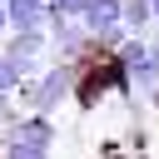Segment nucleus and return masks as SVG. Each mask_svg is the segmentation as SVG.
Wrapping results in <instances>:
<instances>
[{"label":"nucleus","instance_id":"1","mask_svg":"<svg viewBox=\"0 0 159 159\" xmlns=\"http://www.w3.org/2000/svg\"><path fill=\"white\" fill-rule=\"evenodd\" d=\"M75 80H80V70H75L70 60H55V65H45L35 80H25V84H20V99H25V109L55 114L65 99H75Z\"/></svg>","mask_w":159,"mask_h":159},{"label":"nucleus","instance_id":"2","mask_svg":"<svg viewBox=\"0 0 159 159\" xmlns=\"http://www.w3.org/2000/svg\"><path fill=\"white\" fill-rule=\"evenodd\" d=\"M5 154H15V159H35V154H50L55 149V119L50 114H40V109H25L20 114V124L5 134V144H0Z\"/></svg>","mask_w":159,"mask_h":159},{"label":"nucleus","instance_id":"3","mask_svg":"<svg viewBox=\"0 0 159 159\" xmlns=\"http://www.w3.org/2000/svg\"><path fill=\"white\" fill-rule=\"evenodd\" d=\"M80 20H84V30L94 35L99 50H119V45L134 35V30L124 25V0H89Z\"/></svg>","mask_w":159,"mask_h":159},{"label":"nucleus","instance_id":"4","mask_svg":"<svg viewBox=\"0 0 159 159\" xmlns=\"http://www.w3.org/2000/svg\"><path fill=\"white\" fill-rule=\"evenodd\" d=\"M10 30H50V0H5Z\"/></svg>","mask_w":159,"mask_h":159},{"label":"nucleus","instance_id":"5","mask_svg":"<svg viewBox=\"0 0 159 159\" xmlns=\"http://www.w3.org/2000/svg\"><path fill=\"white\" fill-rule=\"evenodd\" d=\"M20 84H25V70H20V60L0 45V94H20Z\"/></svg>","mask_w":159,"mask_h":159},{"label":"nucleus","instance_id":"6","mask_svg":"<svg viewBox=\"0 0 159 159\" xmlns=\"http://www.w3.org/2000/svg\"><path fill=\"white\" fill-rule=\"evenodd\" d=\"M124 25L149 35V30H154V5H149V0H124Z\"/></svg>","mask_w":159,"mask_h":159},{"label":"nucleus","instance_id":"7","mask_svg":"<svg viewBox=\"0 0 159 159\" xmlns=\"http://www.w3.org/2000/svg\"><path fill=\"white\" fill-rule=\"evenodd\" d=\"M20 124V104H15V94H0V144H5V134Z\"/></svg>","mask_w":159,"mask_h":159},{"label":"nucleus","instance_id":"8","mask_svg":"<svg viewBox=\"0 0 159 159\" xmlns=\"http://www.w3.org/2000/svg\"><path fill=\"white\" fill-rule=\"evenodd\" d=\"M50 5H55L60 15H84V5H89V0H50Z\"/></svg>","mask_w":159,"mask_h":159},{"label":"nucleus","instance_id":"9","mask_svg":"<svg viewBox=\"0 0 159 159\" xmlns=\"http://www.w3.org/2000/svg\"><path fill=\"white\" fill-rule=\"evenodd\" d=\"M0 35H10V10H5V0H0Z\"/></svg>","mask_w":159,"mask_h":159},{"label":"nucleus","instance_id":"10","mask_svg":"<svg viewBox=\"0 0 159 159\" xmlns=\"http://www.w3.org/2000/svg\"><path fill=\"white\" fill-rule=\"evenodd\" d=\"M149 5H154V25H159V0H149Z\"/></svg>","mask_w":159,"mask_h":159}]
</instances>
